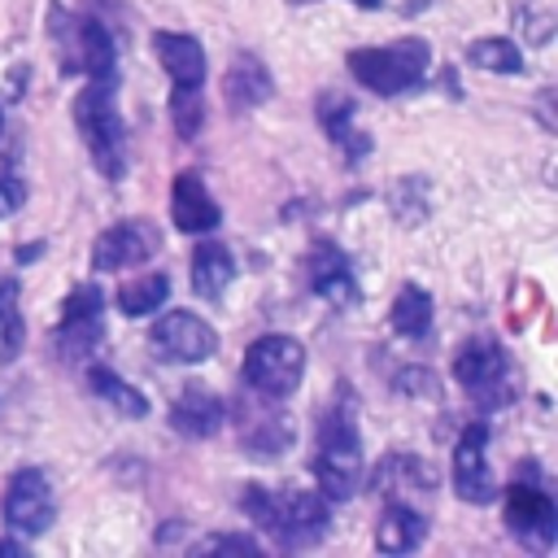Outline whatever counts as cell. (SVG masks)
<instances>
[{"label":"cell","instance_id":"6da1fadb","mask_svg":"<svg viewBox=\"0 0 558 558\" xmlns=\"http://www.w3.org/2000/svg\"><path fill=\"white\" fill-rule=\"evenodd\" d=\"M74 126L92 153V166L109 179H126V122L118 109V74H87L74 96Z\"/></svg>","mask_w":558,"mask_h":558},{"label":"cell","instance_id":"7a4b0ae2","mask_svg":"<svg viewBox=\"0 0 558 558\" xmlns=\"http://www.w3.org/2000/svg\"><path fill=\"white\" fill-rule=\"evenodd\" d=\"M240 510L262 527L270 532L279 545L288 549H305L314 541L327 536V501L318 493H305V488H283V493H270L266 484H244L240 493Z\"/></svg>","mask_w":558,"mask_h":558},{"label":"cell","instance_id":"3957f363","mask_svg":"<svg viewBox=\"0 0 558 558\" xmlns=\"http://www.w3.org/2000/svg\"><path fill=\"white\" fill-rule=\"evenodd\" d=\"M314 480L327 497L344 501L362 488V471H366V453H362V432L353 418V405H331L318 418V440H314Z\"/></svg>","mask_w":558,"mask_h":558},{"label":"cell","instance_id":"277c9868","mask_svg":"<svg viewBox=\"0 0 558 558\" xmlns=\"http://www.w3.org/2000/svg\"><path fill=\"white\" fill-rule=\"evenodd\" d=\"M427 65H432V48L418 35L397 39V44H379V48H353L349 52V74L366 92H375V96H401V92L418 87L427 78Z\"/></svg>","mask_w":558,"mask_h":558},{"label":"cell","instance_id":"5b68a950","mask_svg":"<svg viewBox=\"0 0 558 558\" xmlns=\"http://www.w3.org/2000/svg\"><path fill=\"white\" fill-rule=\"evenodd\" d=\"M301 375H305V344L283 331L257 336L240 366L244 388L257 392L262 401H288L301 388Z\"/></svg>","mask_w":558,"mask_h":558},{"label":"cell","instance_id":"8992f818","mask_svg":"<svg viewBox=\"0 0 558 558\" xmlns=\"http://www.w3.org/2000/svg\"><path fill=\"white\" fill-rule=\"evenodd\" d=\"M453 379L462 384V392L480 405V410H497L514 397L510 384V353L501 349V340L493 336H471L458 353H453Z\"/></svg>","mask_w":558,"mask_h":558},{"label":"cell","instance_id":"52a82bcc","mask_svg":"<svg viewBox=\"0 0 558 558\" xmlns=\"http://www.w3.org/2000/svg\"><path fill=\"white\" fill-rule=\"evenodd\" d=\"M506 527H510V536L519 545L545 554L558 541V506H554V497L532 480H514L506 488Z\"/></svg>","mask_w":558,"mask_h":558},{"label":"cell","instance_id":"ba28073f","mask_svg":"<svg viewBox=\"0 0 558 558\" xmlns=\"http://www.w3.org/2000/svg\"><path fill=\"white\" fill-rule=\"evenodd\" d=\"M57 519V501H52V484L39 466H22L9 475L4 488V523L22 536H44Z\"/></svg>","mask_w":558,"mask_h":558},{"label":"cell","instance_id":"9c48e42d","mask_svg":"<svg viewBox=\"0 0 558 558\" xmlns=\"http://www.w3.org/2000/svg\"><path fill=\"white\" fill-rule=\"evenodd\" d=\"M148 344H153L166 362L192 366V362H205V357L218 353V331H214L201 314H192V310H170V314H161V318L153 323Z\"/></svg>","mask_w":558,"mask_h":558},{"label":"cell","instance_id":"30bf717a","mask_svg":"<svg viewBox=\"0 0 558 558\" xmlns=\"http://www.w3.org/2000/svg\"><path fill=\"white\" fill-rule=\"evenodd\" d=\"M453 493L471 506H488L497 497L493 466H488V423H466L453 445Z\"/></svg>","mask_w":558,"mask_h":558},{"label":"cell","instance_id":"8fae6325","mask_svg":"<svg viewBox=\"0 0 558 558\" xmlns=\"http://www.w3.org/2000/svg\"><path fill=\"white\" fill-rule=\"evenodd\" d=\"M57 17L65 22V31L57 35L65 70L74 65L78 74H113L118 48H113L109 26H105V22H96V17H65L61 9H57Z\"/></svg>","mask_w":558,"mask_h":558},{"label":"cell","instance_id":"7c38bea8","mask_svg":"<svg viewBox=\"0 0 558 558\" xmlns=\"http://www.w3.org/2000/svg\"><path fill=\"white\" fill-rule=\"evenodd\" d=\"M157 244H161V235H157V227H153V222H144V218L113 222V227H109V231H100V235H96V244H92V270H96V275H105V270L140 266V262H148V257L157 253Z\"/></svg>","mask_w":558,"mask_h":558},{"label":"cell","instance_id":"4fadbf2b","mask_svg":"<svg viewBox=\"0 0 558 558\" xmlns=\"http://www.w3.org/2000/svg\"><path fill=\"white\" fill-rule=\"evenodd\" d=\"M305 275H310V292L323 296L327 305H357V275L349 266V257L331 244V240H318L310 248V262H305Z\"/></svg>","mask_w":558,"mask_h":558},{"label":"cell","instance_id":"5bb4252c","mask_svg":"<svg viewBox=\"0 0 558 558\" xmlns=\"http://www.w3.org/2000/svg\"><path fill=\"white\" fill-rule=\"evenodd\" d=\"M170 218L187 235H205V231H214L222 222V209H218V201L209 196V187H205V179L196 170L174 174V183H170Z\"/></svg>","mask_w":558,"mask_h":558},{"label":"cell","instance_id":"9a60e30c","mask_svg":"<svg viewBox=\"0 0 558 558\" xmlns=\"http://www.w3.org/2000/svg\"><path fill=\"white\" fill-rule=\"evenodd\" d=\"M222 418H227V405H222V397L209 392L205 384H183V392L170 401V427H174L179 436H187V440H209V436H218Z\"/></svg>","mask_w":558,"mask_h":558},{"label":"cell","instance_id":"2e32d148","mask_svg":"<svg viewBox=\"0 0 558 558\" xmlns=\"http://www.w3.org/2000/svg\"><path fill=\"white\" fill-rule=\"evenodd\" d=\"M153 52H157L161 70L170 74V87H201L205 83V48H201L196 35L157 31L153 35Z\"/></svg>","mask_w":558,"mask_h":558},{"label":"cell","instance_id":"e0dca14e","mask_svg":"<svg viewBox=\"0 0 558 558\" xmlns=\"http://www.w3.org/2000/svg\"><path fill=\"white\" fill-rule=\"evenodd\" d=\"M222 96H227L231 109H257V105H266L275 96V78L266 70V61L253 57V52H235L231 65H227V74H222Z\"/></svg>","mask_w":558,"mask_h":558},{"label":"cell","instance_id":"ac0fdd59","mask_svg":"<svg viewBox=\"0 0 558 558\" xmlns=\"http://www.w3.org/2000/svg\"><path fill=\"white\" fill-rule=\"evenodd\" d=\"M318 122H323V131L336 140V148L349 153V161H357V157L371 153V135L357 131V122H353V100H344L340 92H323V96H318Z\"/></svg>","mask_w":558,"mask_h":558},{"label":"cell","instance_id":"d6986e66","mask_svg":"<svg viewBox=\"0 0 558 558\" xmlns=\"http://www.w3.org/2000/svg\"><path fill=\"white\" fill-rule=\"evenodd\" d=\"M423 541H427V519H423L414 506L392 501V506L379 510L375 545H379L384 554H410V549H418Z\"/></svg>","mask_w":558,"mask_h":558},{"label":"cell","instance_id":"ffe728a7","mask_svg":"<svg viewBox=\"0 0 558 558\" xmlns=\"http://www.w3.org/2000/svg\"><path fill=\"white\" fill-rule=\"evenodd\" d=\"M231 279H235V262H231L227 244H218V240L196 244V253H192V292L201 301H218Z\"/></svg>","mask_w":558,"mask_h":558},{"label":"cell","instance_id":"44dd1931","mask_svg":"<svg viewBox=\"0 0 558 558\" xmlns=\"http://www.w3.org/2000/svg\"><path fill=\"white\" fill-rule=\"evenodd\" d=\"M100 340H105V310H96V314H74V318L61 314V323H57V331H52V344H57V353H61L65 362H83Z\"/></svg>","mask_w":558,"mask_h":558},{"label":"cell","instance_id":"7402d4cb","mask_svg":"<svg viewBox=\"0 0 558 558\" xmlns=\"http://www.w3.org/2000/svg\"><path fill=\"white\" fill-rule=\"evenodd\" d=\"M87 388H92L113 414H122V418H144V414H148V397H144L135 384H126L118 371H109V366H92V371H87Z\"/></svg>","mask_w":558,"mask_h":558},{"label":"cell","instance_id":"603a6c76","mask_svg":"<svg viewBox=\"0 0 558 558\" xmlns=\"http://www.w3.org/2000/svg\"><path fill=\"white\" fill-rule=\"evenodd\" d=\"M388 323H392V331L405 336V340L427 336V331H432V292L418 288V283H405V288L392 296Z\"/></svg>","mask_w":558,"mask_h":558},{"label":"cell","instance_id":"cb8c5ba5","mask_svg":"<svg viewBox=\"0 0 558 558\" xmlns=\"http://www.w3.org/2000/svg\"><path fill=\"white\" fill-rule=\"evenodd\" d=\"M240 445L253 453V458H275L279 449L292 445V423L283 414H248L240 423Z\"/></svg>","mask_w":558,"mask_h":558},{"label":"cell","instance_id":"d4e9b609","mask_svg":"<svg viewBox=\"0 0 558 558\" xmlns=\"http://www.w3.org/2000/svg\"><path fill=\"white\" fill-rule=\"evenodd\" d=\"M170 296V279L166 275H144V279H126L118 288V310L126 318H144V314H157Z\"/></svg>","mask_w":558,"mask_h":558},{"label":"cell","instance_id":"484cf974","mask_svg":"<svg viewBox=\"0 0 558 558\" xmlns=\"http://www.w3.org/2000/svg\"><path fill=\"white\" fill-rule=\"evenodd\" d=\"M466 57H471V65L493 70V74H519V70H523V52H519V44L506 39V35L475 39V44L466 48Z\"/></svg>","mask_w":558,"mask_h":558},{"label":"cell","instance_id":"4316f807","mask_svg":"<svg viewBox=\"0 0 558 558\" xmlns=\"http://www.w3.org/2000/svg\"><path fill=\"white\" fill-rule=\"evenodd\" d=\"M170 122L179 140H196L205 126V100L201 87H170Z\"/></svg>","mask_w":558,"mask_h":558},{"label":"cell","instance_id":"83f0119b","mask_svg":"<svg viewBox=\"0 0 558 558\" xmlns=\"http://www.w3.org/2000/svg\"><path fill=\"white\" fill-rule=\"evenodd\" d=\"M262 545L253 541V536H205V541H196L192 545V554H257Z\"/></svg>","mask_w":558,"mask_h":558},{"label":"cell","instance_id":"f1b7e54d","mask_svg":"<svg viewBox=\"0 0 558 558\" xmlns=\"http://www.w3.org/2000/svg\"><path fill=\"white\" fill-rule=\"evenodd\" d=\"M26 205V183L17 174H0V218L17 214Z\"/></svg>","mask_w":558,"mask_h":558},{"label":"cell","instance_id":"f546056e","mask_svg":"<svg viewBox=\"0 0 558 558\" xmlns=\"http://www.w3.org/2000/svg\"><path fill=\"white\" fill-rule=\"evenodd\" d=\"M401 388H405V392L436 397V379H432V371H401Z\"/></svg>","mask_w":558,"mask_h":558},{"label":"cell","instance_id":"4dcf8cb0","mask_svg":"<svg viewBox=\"0 0 558 558\" xmlns=\"http://www.w3.org/2000/svg\"><path fill=\"white\" fill-rule=\"evenodd\" d=\"M9 314H17V283H13V279L0 283V323H4Z\"/></svg>","mask_w":558,"mask_h":558},{"label":"cell","instance_id":"1f68e13d","mask_svg":"<svg viewBox=\"0 0 558 558\" xmlns=\"http://www.w3.org/2000/svg\"><path fill=\"white\" fill-rule=\"evenodd\" d=\"M0 554H9V558H17V554H22V545H13V541H4V536H0Z\"/></svg>","mask_w":558,"mask_h":558},{"label":"cell","instance_id":"d6a6232c","mask_svg":"<svg viewBox=\"0 0 558 558\" xmlns=\"http://www.w3.org/2000/svg\"><path fill=\"white\" fill-rule=\"evenodd\" d=\"M353 4H362V9H384V0H353Z\"/></svg>","mask_w":558,"mask_h":558},{"label":"cell","instance_id":"836d02e7","mask_svg":"<svg viewBox=\"0 0 558 558\" xmlns=\"http://www.w3.org/2000/svg\"><path fill=\"white\" fill-rule=\"evenodd\" d=\"M292 4H305V0H292Z\"/></svg>","mask_w":558,"mask_h":558}]
</instances>
